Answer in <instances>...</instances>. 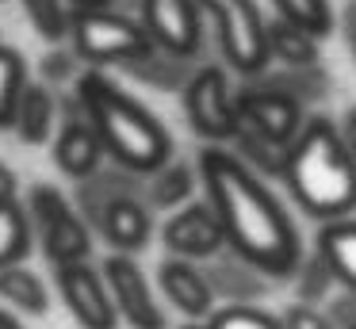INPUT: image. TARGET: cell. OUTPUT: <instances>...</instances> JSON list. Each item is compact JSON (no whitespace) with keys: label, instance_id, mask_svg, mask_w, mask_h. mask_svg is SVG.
<instances>
[{"label":"cell","instance_id":"20","mask_svg":"<svg viewBox=\"0 0 356 329\" xmlns=\"http://www.w3.org/2000/svg\"><path fill=\"white\" fill-rule=\"evenodd\" d=\"M27 61L19 50L0 42V130H8L16 122V107L24 99V88H27Z\"/></svg>","mask_w":356,"mask_h":329},{"label":"cell","instance_id":"28","mask_svg":"<svg viewBox=\"0 0 356 329\" xmlns=\"http://www.w3.org/2000/svg\"><path fill=\"white\" fill-rule=\"evenodd\" d=\"M341 138H345V145H348V153L356 157V104H348L345 111H341Z\"/></svg>","mask_w":356,"mask_h":329},{"label":"cell","instance_id":"16","mask_svg":"<svg viewBox=\"0 0 356 329\" xmlns=\"http://www.w3.org/2000/svg\"><path fill=\"white\" fill-rule=\"evenodd\" d=\"M54 122H58V99H54V92H50V84L47 81H31L24 88L19 107H16L12 130H16L27 145H42L50 134H54Z\"/></svg>","mask_w":356,"mask_h":329},{"label":"cell","instance_id":"2","mask_svg":"<svg viewBox=\"0 0 356 329\" xmlns=\"http://www.w3.org/2000/svg\"><path fill=\"white\" fill-rule=\"evenodd\" d=\"M284 184L295 203L318 222H337L356 211V157L333 119H307L302 134L287 150Z\"/></svg>","mask_w":356,"mask_h":329},{"label":"cell","instance_id":"31","mask_svg":"<svg viewBox=\"0 0 356 329\" xmlns=\"http://www.w3.org/2000/svg\"><path fill=\"white\" fill-rule=\"evenodd\" d=\"M77 8H119V0H73Z\"/></svg>","mask_w":356,"mask_h":329},{"label":"cell","instance_id":"15","mask_svg":"<svg viewBox=\"0 0 356 329\" xmlns=\"http://www.w3.org/2000/svg\"><path fill=\"white\" fill-rule=\"evenodd\" d=\"M104 153L108 150H104L96 127L88 122V115L77 107V115H70V119L62 122V130H58V138H54L58 168H62L65 176H73V180H88V176H96Z\"/></svg>","mask_w":356,"mask_h":329},{"label":"cell","instance_id":"5","mask_svg":"<svg viewBox=\"0 0 356 329\" xmlns=\"http://www.w3.org/2000/svg\"><path fill=\"white\" fill-rule=\"evenodd\" d=\"M200 8L215 31L226 65L238 77H261L272 61V42L268 19L257 8V0H200Z\"/></svg>","mask_w":356,"mask_h":329},{"label":"cell","instance_id":"7","mask_svg":"<svg viewBox=\"0 0 356 329\" xmlns=\"http://www.w3.org/2000/svg\"><path fill=\"white\" fill-rule=\"evenodd\" d=\"M27 214L35 218L42 234V249H47L50 264H77L88 260L92 252V234L81 222V214L70 207V199L54 188V184H35L31 199H27Z\"/></svg>","mask_w":356,"mask_h":329},{"label":"cell","instance_id":"3","mask_svg":"<svg viewBox=\"0 0 356 329\" xmlns=\"http://www.w3.org/2000/svg\"><path fill=\"white\" fill-rule=\"evenodd\" d=\"M77 107L96 127L108 157L127 172H157L172 161V138L149 107L131 99L111 77L88 69L77 77Z\"/></svg>","mask_w":356,"mask_h":329},{"label":"cell","instance_id":"8","mask_svg":"<svg viewBox=\"0 0 356 329\" xmlns=\"http://www.w3.org/2000/svg\"><path fill=\"white\" fill-rule=\"evenodd\" d=\"M241 127L291 150V142L307 127L302 99L291 96L287 88H280V84H268L257 77V88H241Z\"/></svg>","mask_w":356,"mask_h":329},{"label":"cell","instance_id":"9","mask_svg":"<svg viewBox=\"0 0 356 329\" xmlns=\"http://www.w3.org/2000/svg\"><path fill=\"white\" fill-rule=\"evenodd\" d=\"M54 275H58L62 303L70 306L73 321L81 329H115L119 326V306L111 298L104 272H96L88 260H77V264H58Z\"/></svg>","mask_w":356,"mask_h":329},{"label":"cell","instance_id":"6","mask_svg":"<svg viewBox=\"0 0 356 329\" xmlns=\"http://www.w3.org/2000/svg\"><path fill=\"white\" fill-rule=\"evenodd\" d=\"M184 115L195 134L207 142H234L241 130V92L230 88V77L222 65H203L192 73V81L180 88Z\"/></svg>","mask_w":356,"mask_h":329},{"label":"cell","instance_id":"17","mask_svg":"<svg viewBox=\"0 0 356 329\" xmlns=\"http://www.w3.org/2000/svg\"><path fill=\"white\" fill-rule=\"evenodd\" d=\"M318 252L325 257L333 280L356 295V218H337L318 230Z\"/></svg>","mask_w":356,"mask_h":329},{"label":"cell","instance_id":"29","mask_svg":"<svg viewBox=\"0 0 356 329\" xmlns=\"http://www.w3.org/2000/svg\"><path fill=\"white\" fill-rule=\"evenodd\" d=\"M0 199H16V172L0 161Z\"/></svg>","mask_w":356,"mask_h":329},{"label":"cell","instance_id":"21","mask_svg":"<svg viewBox=\"0 0 356 329\" xmlns=\"http://www.w3.org/2000/svg\"><path fill=\"white\" fill-rule=\"evenodd\" d=\"M31 249V222L16 199H0V268L19 264Z\"/></svg>","mask_w":356,"mask_h":329},{"label":"cell","instance_id":"24","mask_svg":"<svg viewBox=\"0 0 356 329\" xmlns=\"http://www.w3.org/2000/svg\"><path fill=\"white\" fill-rule=\"evenodd\" d=\"M184 329H284V326H280V318L257 310V306H226V310H215Z\"/></svg>","mask_w":356,"mask_h":329},{"label":"cell","instance_id":"23","mask_svg":"<svg viewBox=\"0 0 356 329\" xmlns=\"http://www.w3.org/2000/svg\"><path fill=\"white\" fill-rule=\"evenodd\" d=\"M31 19V27L39 31L47 42H65L73 31V0H19Z\"/></svg>","mask_w":356,"mask_h":329},{"label":"cell","instance_id":"4","mask_svg":"<svg viewBox=\"0 0 356 329\" xmlns=\"http://www.w3.org/2000/svg\"><path fill=\"white\" fill-rule=\"evenodd\" d=\"M70 46L81 54V61L92 65H127L142 61L154 50L146 23L119 8H73V31Z\"/></svg>","mask_w":356,"mask_h":329},{"label":"cell","instance_id":"27","mask_svg":"<svg viewBox=\"0 0 356 329\" xmlns=\"http://www.w3.org/2000/svg\"><path fill=\"white\" fill-rule=\"evenodd\" d=\"M284 329H330V318L318 314L310 303H299V306H287V314L280 318Z\"/></svg>","mask_w":356,"mask_h":329},{"label":"cell","instance_id":"14","mask_svg":"<svg viewBox=\"0 0 356 329\" xmlns=\"http://www.w3.org/2000/svg\"><path fill=\"white\" fill-rule=\"evenodd\" d=\"M96 222H100V234L108 237V245L115 252H138L142 245L154 234V218H149V207L138 203L131 191H119L108 203L96 211Z\"/></svg>","mask_w":356,"mask_h":329},{"label":"cell","instance_id":"18","mask_svg":"<svg viewBox=\"0 0 356 329\" xmlns=\"http://www.w3.org/2000/svg\"><path fill=\"white\" fill-rule=\"evenodd\" d=\"M318 38L310 27L295 19H268V42H272V58H280L284 65H318Z\"/></svg>","mask_w":356,"mask_h":329},{"label":"cell","instance_id":"11","mask_svg":"<svg viewBox=\"0 0 356 329\" xmlns=\"http://www.w3.org/2000/svg\"><path fill=\"white\" fill-rule=\"evenodd\" d=\"M161 241L172 257L207 260V257H218L226 249V226H222V218H218L211 199L207 203H184L161 226Z\"/></svg>","mask_w":356,"mask_h":329},{"label":"cell","instance_id":"30","mask_svg":"<svg viewBox=\"0 0 356 329\" xmlns=\"http://www.w3.org/2000/svg\"><path fill=\"white\" fill-rule=\"evenodd\" d=\"M0 329H24V321H19L12 310H4V306H0Z\"/></svg>","mask_w":356,"mask_h":329},{"label":"cell","instance_id":"13","mask_svg":"<svg viewBox=\"0 0 356 329\" xmlns=\"http://www.w3.org/2000/svg\"><path fill=\"white\" fill-rule=\"evenodd\" d=\"M157 287L165 291V298L184 318L200 321L207 314H215V283L207 280V272L195 268V260H184V257L161 260L157 264Z\"/></svg>","mask_w":356,"mask_h":329},{"label":"cell","instance_id":"32","mask_svg":"<svg viewBox=\"0 0 356 329\" xmlns=\"http://www.w3.org/2000/svg\"><path fill=\"white\" fill-rule=\"evenodd\" d=\"M353 50H356V38H353Z\"/></svg>","mask_w":356,"mask_h":329},{"label":"cell","instance_id":"26","mask_svg":"<svg viewBox=\"0 0 356 329\" xmlns=\"http://www.w3.org/2000/svg\"><path fill=\"white\" fill-rule=\"evenodd\" d=\"M81 61V54L73 50V46H62V42H54V50L42 58V81L47 84H65V81H73L77 77V65Z\"/></svg>","mask_w":356,"mask_h":329},{"label":"cell","instance_id":"25","mask_svg":"<svg viewBox=\"0 0 356 329\" xmlns=\"http://www.w3.org/2000/svg\"><path fill=\"white\" fill-rule=\"evenodd\" d=\"M268 4L276 8V15L302 23V27H310L314 35H322V38L333 31V8H330V0H268Z\"/></svg>","mask_w":356,"mask_h":329},{"label":"cell","instance_id":"10","mask_svg":"<svg viewBox=\"0 0 356 329\" xmlns=\"http://www.w3.org/2000/svg\"><path fill=\"white\" fill-rule=\"evenodd\" d=\"M104 280H108L111 298L119 306V318L131 329H165V310L157 306L154 287L131 252H111L104 260Z\"/></svg>","mask_w":356,"mask_h":329},{"label":"cell","instance_id":"22","mask_svg":"<svg viewBox=\"0 0 356 329\" xmlns=\"http://www.w3.org/2000/svg\"><path fill=\"white\" fill-rule=\"evenodd\" d=\"M192 191H195V172L184 161H165L154 172V184H149V199L157 207H165V211L192 203Z\"/></svg>","mask_w":356,"mask_h":329},{"label":"cell","instance_id":"19","mask_svg":"<svg viewBox=\"0 0 356 329\" xmlns=\"http://www.w3.org/2000/svg\"><path fill=\"white\" fill-rule=\"evenodd\" d=\"M0 298L8 306H16V310H24V314H47L50 310L47 283H42L31 268H24V260L0 268Z\"/></svg>","mask_w":356,"mask_h":329},{"label":"cell","instance_id":"1","mask_svg":"<svg viewBox=\"0 0 356 329\" xmlns=\"http://www.w3.org/2000/svg\"><path fill=\"white\" fill-rule=\"evenodd\" d=\"M200 180L226 226V245L234 257L268 275H291L299 268V230L249 161L222 145H207L200 153Z\"/></svg>","mask_w":356,"mask_h":329},{"label":"cell","instance_id":"33","mask_svg":"<svg viewBox=\"0 0 356 329\" xmlns=\"http://www.w3.org/2000/svg\"><path fill=\"white\" fill-rule=\"evenodd\" d=\"M353 329H356V326H353Z\"/></svg>","mask_w":356,"mask_h":329},{"label":"cell","instance_id":"12","mask_svg":"<svg viewBox=\"0 0 356 329\" xmlns=\"http://www.w3.org/2000/svg\"><path fill=\"white\" fill-rule=\"evenodd\" d=\"M138 19L161 50L192 58L203 38V8L200 0H138Z\"/></svg>","mask_w":356,"mask_h":329}]
</instances>
